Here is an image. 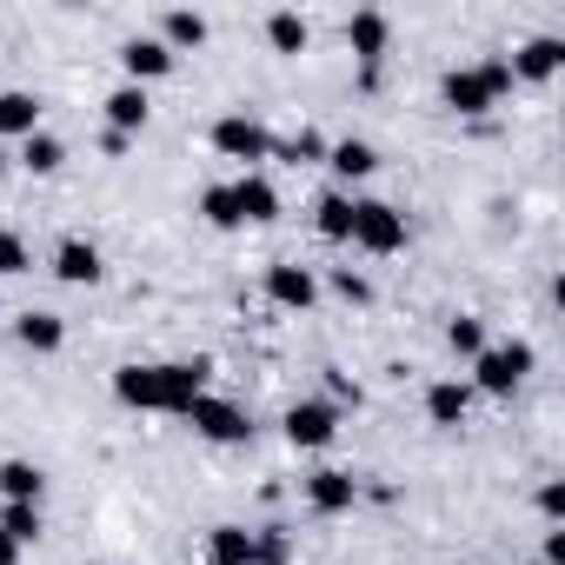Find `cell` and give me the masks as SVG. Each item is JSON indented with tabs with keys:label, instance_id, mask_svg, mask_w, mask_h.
<instances>
[{
	"label": "cell",
	"instance_id": "6da1fadb",
	"mask_svg": "<svg viewBox=\"0 0 565 565\" xmlns=\"http://www.w3.org/2000/svg\"><path fill=\"white\" fill-rule=\"evenodd\" d=\"M512 94V67L505 61H479V67H452L446 81H439V100L452 107V114H492L499 100Z\"/></svg>",
	"mask_w": 565,
	"mask_h": 565
},
{
	"label": "cell",
	"instance_id": "7a4b0ae2",
	"mask_svg": "<svg viewBox=\"0 0 565 565\" xmlns=\"http://www.w3.org/2000/svg\"><path fill=\"white\" fill-rule=\"evenodd\" d=\"M525 373H532V347L525 340H499V347H486L472 360V386L492 393V399H512L525 386Z\"/></svg>",
	"mask_w": 565,
	"mask_h": 565
},
{
	"label": "cell",
	"instance_id": "3957f363",
	"mask_svg": "<svg viewBox=\"0 0 565 565\" xmlns=\"http://www.w3.org/2000/svg\"><path fill=\"white\" fill-rule=\"evenodd\" d=\"M353 246L366 253H399L406 246V213L386 200H353Z\"/></svg>",
	"mask_w": 565,
	"mask_h": 565
},
{
	"label": "cell",
	"instance_id": "277c9868",
	"mask_svg": "<svg viewBox=\"0 0 565 565\" xmlns=\"http://www.w3.org/2000/svg\"><path fill=\"white\" fill-rule=\"evenodd\" d=\"M186 426H193L200 439H213V446H246V439H253V419H246L233 399H213V393H200V399L186 406Z\"/></svg>",
	"mask_w": 565,
	"mask_h": 565
},
{
	"label": "cell",
	"instance_id": "5b68a950",
	"mask_svg": "<svg viewBox=\"0 0 565 565\" xmlns=\"http://www.w3.org/2000/svg\"><path fill=\"white\" fill-rule=\"evenodd\" d=\"M287 439L300 446V452H320V446H333L340 439V406L333 399H300V406H287Z\"/></svg>",
	"mask_w": 565,
	"mask_h": 565
},
{
	"label": "cell",
	"instance_id": "8992f818",
	"mask_svg": "<svg viewBox=\"0 0 565 565\" xmlns=\"http://www.w3.org/2000/svg\"><path fill=\"white\" fill-rule=\"evenodd\" d=\"M213 153H226V160H273V134L259 127V120H246V114H220L213 120Z\"/></svg>",
	"mask_w": 565,
	"mask_h": 565
},
{
	"label": "cell",
	"instance_id": "52a82bcc",
	"mask_svg": "<svg viewBox=\"0 0 565 565\" xmlns=\"http://www.w3.org/2000/svg\"><path fill=\"white\" fill-rule=\"evenodd\" d=\"M266 300L287 307V313H307V307L320 300L313 266H300V259H273V266H266Z\"/></svg>",
	"mask_w": 565,
	"mask_h": 565
},
{
	"label": "cell",
	"instance_id": "ba28073f",
	"mask_svg": "<svg viewBox=\"0 0 565 565\" xmlns=\"http://www.w3.org/2000/svg\"><path fill=\"white\" fill-rule=\"evenodd\" d=\"M114 399L134 406V413H167V366H120Z\"/></svg>",
	"mask_w": 565,
	"mask_h": 565
},
{
	"label": "cell",
	"instance_id": "9c48e42d",
	"mask_svg": "<svg viewBox=\"0 0 565 565\" xmlns=\"http://www.w3.org/2000/svg\"><path fill=\"white\" fill-rule=\"evenodd\" d=\"M307 505H313L320 519H340V512H353V505H360V479H353V472H340V466H327V472H313V479H307Z\"/></svg>",
	"mask_w": 565,
	"mask_h": 565
},
{
	"label": "cell",
	"instance_id": "30bf717a",
	"mask_svg": "<svg viewBox=\"0 0 565 565\" xmlns=\"http://www.w3.org/2000/svg\"><path fill=\"white\" fill-rule=\"evenodd\" d=\"M386 41H393V21H386V14H373V8H366V14H353V21H347V47L360 54L366 81L380 74V61H386Z\"/></svg>",
	"mask_w": 565,
	"mask_h": 565
},
{
	"label": "cell",
	"instance_id": "8fae6325",
	"mask_svg": "<svg viewBox=\"0 0 565 565\" xmlns=\"http://www.w3.org/2000/svg\"><path fill=\"white\" fill-rule=\"evenodd\" d=\"M505 67H512V81H552V74L565 67V41H558V34H532Z\"/></svg>",
	"mask_w": 565,
	"mask_h": 565
},
{
	"label": "cell",
	"instance_id": "7c38bea8",
	"mask_svg": "<svg viewBox=\"0 0 565 565\" xmlns=\"http://www.w3.org/2000/svg\"><path fill=\"white\" fill-rule=\"evenodd\" d=\"M120 67H127L134 87H147V81H167V74H173V54H167L153 34H134V41L120 47Z\"/></svg>",
	"mask_w": 565,
	"mask_h": 565
},
{
	"label": "cell",
	"instance_id": "4fadbf2b",
	"mask_svg": "<svg viewBox=\"0 0 565 565\" xmlns=\"http://www.w3.org/2000/svg\"><path fill=\"white\" fill-rule=\"evenodd\" d=\"M100 107H107V134H127V140H134V134L147 127V114H153L147 87H134V81H120V87H114Z\"/></svg>",
	"mask_w": 565,
	"mask_h": 565
},
{
	"label": "cell",
	"instance_id": "5bb4252c",
	"mask_svg": "<svg viewBox=\"0 0 565 565\" xmlns=\"http://www.w3.org/2000/svg\"><path fill=\"white\" fill-rule=\"evenodd\" d=\"M466 413H472V386H459V380H433V386H426V419H433L439 433H459Z\"/></svg>",
	"mask_w": 565,
	"mask_h": 565
},
{
	"label": "cell",
	"instance_id": "9a60e30c",
	"mask_svg": "<svg viewBox=\"0 0 565 565\" xmlns=\"http://www.w3.org/2000/svg\"><path fill=\"white\" fill-rule=\"evenodd\" d=\"M107 266H100V246L94 239H61L54 246V279H67V287H94Z\"/></svg>",
	"mask_w": 565,
	"mask_h": 565
},
{
	"label": "cell",
	"instance_id": "2e32d148",
	"mask_svg": "<svg viewBox=\"0 0 565 565\" xmlns=\"http://www.w3.org/2000/svg\"><path fill=\"white\" fill-rule=\"evenodd\" d=\"M233 186V206H239V220L246 226H266V220H279V193H273V180H259V173H239V180H226Z\"/></svg>",
	"mask_w": 565,
	"mask_h": 565
},
{
	"label": "cell",
	"instance_id": "e0dca14e",
	"mask_svg": "<svg viewBox=\"0 0 565 565\" xmlns=\"http://www.w3.org/2000/svg\"><path fill=\"white\" fill-rule=\"evenodd\" d=\"M14 340H21L28 353H61V347H67V320L47 313V307H28V313L14 320Z\"/></svg>",
	"mask_w": 565,
	"mask_h": 565
},
{
	"label": "cell",
	"instance_id": "ac0fdd59",
	"mask_svg": "<svg viewBox=\"0 0 565 565\" xmlns=\"http://www.w3.org/2000/svg\"><path fill=\"white\" fill-rule=\"evenodd\" d=\"M153 41H160L167 54H193V47H206V14H193V8H167Z\"/></svg>",
	"mask_w": 565,
	"mask_h": 565
},
{
	"label": "cell",
	"instance_id": "d6986e66",
	"mask_svg": "<svg viewBox=\"0 0 565 565\" xmlns=\"http://www.w3.org/2000/svg\"><path fill=\"white\" fill-rule=\"evenodd\" d=\"M206 373H213V360H173L167 366V413L186 419V406L206 393Z\"/></svg>",
	"mask_w": 565,
	"mask_h": 565
},
{
	"label": "cell",
	"instance_id": "ffe728a7",
	"mask_svg": "<svg viewBox=\"0 0 565 565\" xmlns=\"http://www.w3.org/2000/svg\"><path fill=\"white\" fill-rule=\"evenodd\" d=\"M41 492H47V472L34 459H0V499L8 505H41Z\"/></svg>",
	"mask_w": 565,
	"mask_h": 565
},
{
	"label": "cell",
	"instance_id": "44dd1931",
	"mask_svg": "<svg viewBox=\"0 0 565 565\" xmlns=\"http://www.w3.org/2000/svg\"><path fill=\"white\" fill-rule=\"evenodd\" d=\"M206 565H259V545L246 525H213L206 532Z\"/></svg>",
	"mask_w": 565,
	"mask_h": 565
},
{
	"label": "cell",
	"instance_id": "7402d4cb",
	"mask_svg": "<svg viewBox=\"0 0 565 565\" xmlns=\"http://www.w3.org/2000/svg\"><path fill=\"white\" fill-rule=\"evenodd\" d=\"M28 134H41V100L8 87L0 94V140H28Z\"/></svg>",
	"mask_w": 565,
	"mask_h": 565
},
{
	"label": "cell",
	"instance_id": "603a6c76",
	"mask_svg": "<svg viewBox=\"0 0 565 565\" xmlns=\"http://www.w3.org/2000/svg\"><path fill=\"white\" fill-rule=\"evenodd\" d=\"M307 41H313L307 14H294V8H279V14H266V47H273V54H307Z\"/></svg>",
	"mask_w": 565,
	"mask_h": 565
},
{
	"label": "cell",
	"instance_id": "cb8c5ba5",
	"mask_svg": "<svg viewBox=\"0 0 565 565\" xmlns=\"http://www.w3.org/2000/svg\"><path fill=\"white\" fill-rule=\"evenodd\" d=\"M327 167H333L340 180H366V173L380 167V153H373V140H333V147H327Z\"/></svg>",
	"mask_w": 565,
	"mask_h": 565
},
{
	"label": "cell",
	"instance_id": "d4e9b609",
	"mask_svg": "<svg viewBox=\"0 0 565 565\" xmlns=\"http://www.w3.org/2000/svg\"><path fill=\"white\" fill-rule=\"evenodd\" d=\"M313 226H320L327 239H353V193H320Z\"/></svg>",
	"mask_w": 565,
	"mask_h": 565
},
{
	"label": "cell",
	"instance_id": "484cf974",
	"mask_svg": "<svg viewBox=\"0 0 565 565\" xmlns=\"http://www.w3.org/2000/svg\"><path fill=\"white\" fill-rule=\"evenodd\" d=\"M61 160H67V147H61L54 134H28V140H21V167H28V173H61Z\"/></svg>",
	"mask_w": 565,
	"mask_h": 565
},
{
	"label": "cell",
	"instance_id": "4316f807",
	"mask_svg": "<svg viewBox=\"0 0 565 565\" xmlns=\"http://www.w3.org/2000/svg\"><path fill=\"white\" fill-rule=\"evenodd\" d=\"M0 532H8L14 545H34L47 532V519H41V505H0Z\"/></svg>",
	"mask_w": 565,
	"mask_h": 565
},
{
	"label": "cell",
	"instance_id": "83f0119b",
	"mask_svg": "<svg viewBox=\"0 0 565 565\" xmlns=\"http://www.w3.org/2000/svg\"><path fill=\"white\" fill-rule=\"evenodd\" d=\"M273 160H287V167H313V160H327V140H320L313 127H300L294 140H273Z\"/></svg>",
	"mask_w": 565,
	"mask_h": 565
},
{
	"label": "cell",
	"instance_id": "f1b7e54d",
	"mask_svg": "<svg viewBox=\"0 0 565 565\" xmlns=\"http://www.w3.org/2000/svg\"><path fill=\"white\" fill-rule=\"evenodd\" d=\"M200 213H206V226H220V233H233V226H246V220H239V206H233V186H226V180L200 193Z\"/></svg>",
	"mask_w": 565,
	"mask_h": 565
},
{
	"label": "cell",
	"instance_id": "f546056e",
	"mask_svg": "<svg viewBox=\"0 0 565 565\" xmlns=\"http://www.w3.org/2000/svg\"><path fill=\"white\" fill-rule=\"evenodd\" d=\"M446 347H452L459 360H479V353H486V320H472V313H459V320L446 327Z\"/></svg>",
	"mask_w": 565,
	"mask_h": 565
},
{
	"label": "cell",
	"instance_id": "4dcf8cb0",
	"mask_svg": "<svg viewBox=\"0 0 565 565\" xmlns=\"http://www.w3.org/2000/svg\"><path fill=\"white\" fill-rule=\"evenodd\" d=\"M28 266H34L28 239H21V233H8V226H0V279H14V273H28Z\"/></svg>",
	"mask_w": 565,
	"mask_h": 565
},
{
	"label": "cell",
	"instance_id": "1f68e13d",
	"mask_svg": "<svg viewBox=\"0 0 565 565\" xmlns=\"http://www.w3.org/2000/svg\"><path fill=\"white\" fill-rule=\"evenodd\" d=\"M333 294H340V300H353V307H366V300H373V287H366L353 266H340V273H333Z\"/></svg>",
	"mask_w": 565,
	"mask_h": 565
},
{
	"label": "cell",
	"instance_id": "d6a6232c",
	"mask_svg": "<svg viewBox=\"0 0 565 565\" xmlns=\"http://www.w3.org/2000/svg\"><path fill=\"white\" fill-rule=\"evenodd\" d=\"M253 545H259V565H287V532H279V525L253 532Z\"/></svg>",
	"mask_w": 565,
	"mask_h": 565
},
{
	"label": "cell",
	"instance_id": "836d02e7",
	"mask_svg": "<svg viewBox=\"0 0 565 565\" xmlns=\"http://www.w3.org/2000/svg\"><path fill=\"white\" fill-rule=\"evenodd\" d=\"M327 393H333V406H360V386H353V373H340V366H327Z\"/></svg>",
	"mask_w": 565,
	"mask_h": 565
},
{
	"label": "cell",
	"instance_id": "e575fe53",
	"mask_svg": "<svg viewBox=\"0 0 565 565\" xmlns=\"http://www.w3.org/2000/svg\"><path fill=\"white\" fill-rule=\"evenodd\" d=\"M539 512H545V519H558V512H565V486H558V479H545V486H539Z\"/></svg>",
	"mask_w": 565,
	"mask_h": 565
},
{
	"label": "cell",
	"instance_id": "d590c367",
	"mask_svg": "<svg viewBox=\"0 0 565 565\" xmlns=\"http://www.w3.org/2000/svg\"><path fill=\"white\" fill-rule=\"evenodd\" d=\"M0 565H21V545H14L8 532H0Z\"/></svg>",
	"mask_w": 565,
	"mask_h": 565
},
{
	"label": "cell",
	"instance_id": "8d00e7d4",
	"mask_svg": "<svg viewBox=\"0 0 565 565\" xmlns=\"http://www.w3.org/2000/svg\"><path fill=\"white\" fill-rule=\"evenodd\" d=\"M0 173H8V147H0Z\"/></svg>",
	"mask_w": 565,
	"mask_h": 565
}]
</instances>
